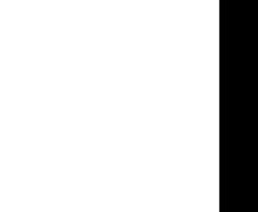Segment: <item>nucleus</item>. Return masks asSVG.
<instances>
[]
</instances>
